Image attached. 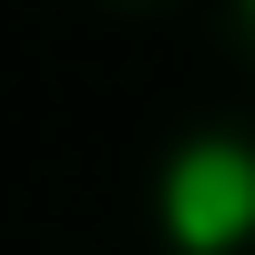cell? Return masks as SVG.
<instances>
[{
    "instance_id": "obj_1",
    "label": "cell",
    "mask_w": 255,
    "mask_h": 255,
    "mask_svg": "<svg viewBox=\"0 0 255 255\" xmlns=\"http://www.w3.org/2000/svg\"><path fill=\"white\" fill-rule=\"evenodd\" d=\"M163 235H174V255H235L255 245V153L225 133L184 143L174 174H163Z\"/></svg>"
},
{
    "instance_id": "obj_2",
    "label": "cell",
    "mask_w": 255,
    "mask_h": 255,
    "mask_svg": "<svg viewBox=\"0 0 255 255\" xmlns=\"http://www.w3.org/2000/svg\"><path fill=\"white\" fill-rule=\"evenodd\" d=\"M245 10H255V0H245Z\"/></svg>"
}]
</instances>
